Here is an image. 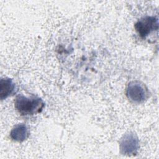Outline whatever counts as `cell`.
Masks as SVG:
<instances>
[{
    "mask_svg": "<svg viewBox=\"0 0 159 159\" xmlns=\"http://www.w3.org/2000/svg\"><path fill=\"white\" fill-rule=\"evenodd\" d=\"M14 104L17 112L22 116H32L38 114L45 107L43 99L35 95L26 96L22 94H18L15 98Z\"/></svg>",
    "mask_w": 159,
    "mask_h": 159,
    "instance_id": "obj_1",
    "label": "cell"
},
{
    "mask_svg": "<svg viewBox=\"0 0 159 159\" xmlns=\"http://www.w3.org/2000/svg\"><path fill=\"white\" fill-rule=\"evenodd\" d=\"M125 94L131 102L140 104L147 100L149 96V92L144 83L139 80H133L127 84Z\"/></svg>",
    "mask_w": 159,
    "mask_h": 159,
    "instance_id": "obj_2",
    "label": "cell"
},
{
    "mask_svg": "<svg viewBox=\"0 0 159 159\" xmlns=\"http://www.w3.org/2000/svg\"><path fill=\"white\" fill-rule=\"evenodd\" d=\"M138 35L142 39H145L152 32L158 29V19L153 16H146L140 18L134 25Z\"/></svg>",
    "mask_w": 159,
    "mask_h": 159,
    "instance_id": "obj_3",
    "label": "cell"
},
{
    "mask_svg": "<svg viewBox=\"0 0 159 159\" xmlns=\"http://www.w3.org/2000/svg\"><path fill=\"white\" fill-rule=\"evenodd\" d=\"M139 148L138 137L134 132H130L124 134L119 141V149L122 155L131 156L137 153Z\"/></svg>",
    "mask_w": 159,
    "mask_h": 159,
    "instance_id": "obj_4",
    "label": "cell"
},
{
    "mask_svg": "<svg viewBox=\"0 0 159 159\" xmlns=\"http://www.w3.org/2000/svg\"><path fill=\"white\" fill-rule=\"evenodd\" d=\"M30 136V129L24 123L15 125L10 132L11 139L16 142H22Z\"/></svg>",
    "mask_w": 159,
    "mask_h": 159,
    "instance_id": "obj_5",
    "label": "cell"
},
{
    "mask_svg": "<svg viewBox=\"0 0 159 159\" xmlns=\"http://www.w3.org/2000/svg\"><path fill=\"white\" fill-rule=\"evenodd\" d=\"M17 87L13 80L8 77L2 78L0 80V98L1 100L15 94Z\"/></svg>",
    "mask_w": 159,
    "mask_h": 159,
    "instance_id": "obj_6",
    "label": "cell"
}]
</instances>
